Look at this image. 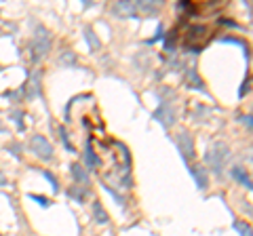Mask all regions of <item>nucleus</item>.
Returning a JSON list of instances; mask_svg holds the SVG:
<instances>
[{
    "label": "nucleus",
    "mask_w": 253,
    "mask_h": 236,
    "mask_svg": "<svg viewBox=\"0 0 253 236\" xmlns=\"http://www.w3.org/2000/svg\"><path fill=\"white\" fill-rule=\"evenodd\" d=\"M228 158H230V148L224 144V141H213V144L207 148V152H205V162L209 164V169L213 171L215 175L224 173Z\"/></svg>",
    "instance_id": "f257e3e1"
},
{
    "label": "nucleus",
    "mask_w": 253,
    "mask_h": 236,
    "mask_svg": "<svg viewBox=\"0 0 253 236\" xmlns=\"http://www.w3.org/2000/svg\"><path fill=\"white\" fill-rule=\"evenodd\" d=\"M51 34H49V30L45 26H36V30H34V38H32V45H30V53H32V61L38 63L42 61L45 57L49 55V51H51Z\"/></svg>",
    "instance_id": "f03ea898"
},
{
    "label": "nucleus",
    "mask_w": 253,
    "mask_h": 236,
    "mask_svg": "<svg viewBox=\"0 0 253 236\" xmlns=\"http://www.w3.org/2000/svg\"><path fill=\"white\" fill-rule=\"evenodd\" d=\"M171 97H173V93L169 89L160 91V105H158V110L154 112V118H156L165 129H169L175 123V110H173V104L169 102Z\"/></svg>",
    "instance_id": "7ed1b4c3"
},
{
    "label": "nucleus",
    "mask_w": 253,
    "mask_h": 236,
    "mask_svg": "<svg viewBox=\"0 0 253 236\" xmlns=\"http://www.w3.org/2000/svg\"><path fill=\"white\" fill-rule=\"evenodd\" d=\"M175 146H177L179 154H181V160H184L186 164H190V160L194 158V152H196V144H194V137L190 135L188 131H181L173 137Z\"/></svg>",
    "instance_id": "20e7f679"
},
{
    "label": "nucleus",
    "mask_w": 253,
    "mask_h": 236,
    "mask_svg": "<svg viewBox=\"0 0 253 236\" xmlns=\"http://www.w3.org/2000/svg\"><path fill=\"white\" fill-rule=\"evenodd\" d=\"M30 150H32V154L40 160H45V162L53 160V146L49 144V139L42 137V135H34V137L30 139Z\"/></svg>",
    "instance_id": "39448f33"
},
{
    "label": "nucleus",
    "mask_w": 253,
    "mask_h": 236,
    "mask_svg": "<svg viewBox=\"0 0 253 236\" xmlns=\"http://www.w3.org/2000/svg\"><path fill=\"white\" fill-rule=\"evenodd\" d=\"M112 13L116 17H123V19H135L137 17V9H135V2H129V0H118V2L112 6Z\"/></svg>",
    "instance_id": "423d86ee"
},
{
    "label": "nucleus",
    "mask_w": 253,
    "mask_h": 236,
    "mask_svg": "<svg viewBox=\"0 0 253 236\" xmlns=\"http://www.w3.org/2000/svg\"><path fill=\"white\" fill-rule=\"evenodd\" d=\"M24 95L27 99H36L40 95V72H34L30 76V80L24 84Z\"/></svg>",
    "instance_id": "0eeeda50"
},
{
    "label": "nucleus",
    "mask_w": 253,
    "mask_h": 236,
    "mask_svg": "<svg viewBox=\"0 0 253 236\" xmlns=\"http://www.w3.org/2000/svg\"><path fill=\"white\" fill-rule=\"evenodd\" d=\"M190 175H192V180L199 185V190H205L207 184H209V171H205V167H201V164H192L190 167Z\"/></svg>",
    "instance_id": "6e6552de"
},
{
    "label": "nucleus",
    "mask_w": 253,
    "mask_h": 236,
    "mask_svg": "<svg viewBox=\"0 0 253 236\" xmlns=\"http://www.w3.org/2000/svg\"><path fill=\"white\" fill-rule=\"evenodd\" d=\"M135 9H137V17H148V15H156V11L160 9V2L156 0H142V2H135Z\"/></svg>",
    "instance_id": "1a4fd4ad"
},
{
    "label": "nucleus",
    "mask_w": 253,
    "mask_h": 236,
    "mask_svg": "<svg viewBox=\"0 0 253 236\" xmlns=\"http://www.w3.org/2000/svg\"><path fill=\"white\" fill-rule=\"evenodd\" d=\"M91 213H93V221H95V224H100V226H105L110 221L108 211L103 209V205L100 203V200H95V203H93V207H91Z\"/></svg>",
    "instance_id": "9d476101"
},
{
    "label": "nucleus",
    "mask_w": 253,
    "mask_h": 236,
    "mask_svg": "<svg viewBox=\"0 0 253 236\" xmlns=\"http://www.w3.org/2000/svg\"><path fill=\"white\" fill-rule=\"evenodd\" d=\"M70 173H72L76 185H87L89 184V173L82 169V164L72 162V164H70Z\"/></svg>",
    "instance_id": "9b49d317"
},
{
    "label": "nucleus",
    "mask_w": 253,
    "mask_h": 236,
    "mask_svg": "<svg viewBox=\"0 0 253 236\" xmlns=\"http://www.w3.org/2000/svg\"><path fill=\"white\" fill-rule=\"evenodd\" d=\"M186 82H188L190 89H196V91L207 93V91H205V84H202L201 76H199V72H196L194 68H188V70H186Z\"/></svg>",
    "instance_id": "f8f14e48"
},
{
    "label": "nucleus",
    "mask_w": 253,
    "mask_h": 236,
    "mask_svg": "<svg viewBox=\"0 0 253 236\" xmlns=\"http://www.w3.org/2000/svg\"><path fill=\"white\" fill-rule=\"evenodd\" d=\"M230 175L234 177L238 184H243L247 190H251V177H249V173H247V171H245L243 167H232V169H230Z\"/></svg>",
    "instance_id": "ddd939ff"
},
{
    "label": "nucleus",
    "mask_w": 253,
    "mask_h": 236,
    "mask_svg": "<svg viewBox=\"0 0 253 236\" xmlns=\"http://www.w3.org/2000/svg\"><path fill=\"white\" fill-rule=\"evenodd\" d=\"M84 40H87V45H89L91 51H97V49H101V40L97 38V34L93 32V27H91V26L84 27Z\"/></svg>",
    "instance_id": "4468645a"
},
{
    "label": "nucleus",
    "mask_w": 253,
    "mask_h": 236,
    "mask_svg": "<svg viewBox=\"0 0 253 236\" xmlns=\"http://www.w3.org/2000/svg\"><path fill=\"white\" fill-rule=\"evenodd\" d=\"M87 194H89V190L84 188V185H72V188H68V196L72 198V200H76L78 205H82V203H84V198H87Z\"/></svg>",
    "instance_id": "2eb2a0df"
},
{
    "label": "nucleus",
    "mask_w": 253,
    "mask_h": 236,
    "mask_svg": "<svg viewBox=\"0 0 253 236\" xmlns=\"http://www.w3.org/2000/svg\"><path fill=\"white\" fill-rule=\"evenodd\" d=\"M84 158H87V167L89 169L100 167V158H97L95 150H93V146H91V139L87 141V148H84Z\"/></svg>",
    "instance_id": "dca6fc26"
},
{
    "label": "nucleus",
    "mask_w": 253,
    "mask_h": 236,
    "mask_svg": "<svg viewBox=\"0 0 253 236\" xmlns=\"http://www.w3.org/2000/svg\"><path fill=\"white\" fill-rule=\"evenodd\" d=\"M59 66H66V68L76 66V55L72 51H63L61 57H59Z\"/></svg>",
    "instance_id": "f3484780"
},
{
    "label": "nucleus",
    "mask_w": 253,
    "mask_h": 236,
    "mask_svg": "<svg viewBox=\"0 0 253 236\" xmlns=\"http://www.w3.org/2000/svg\"><path fill=\"white\" fill-rule=\"evenodd\" d=\"M234 230L238 232V236H253L251 234V226L247 224V221H238V219H234Z\"/></svg>",
    "instance_id": "a211bd4d"
},
{
    "label": "nucleus",
    "mask_w": 253,
    "mask_h": 236,
    "mask_svg": "<svg viewBox=\"0 0 253 236\" xmlns=\"http://www.w3.org/2000/svg\"><path fill=\"white\" fill-rule=\"evenodd\" d=\"M9 118L15 120L17 131H24V129H25V125H24V112H21V110H11L9 112Z\"/></svg>",
    "instance_id": "6ab92c4d"
},
{
    "label": "nucleus",
    "mask_w": 253,
    "mask_h": 236,
    "mask_svg": "<svg viewBox=\"0 0 253 236\" xmlns=\"http://www.w3.org/2000/svg\"><path fill=\"white\" fill-rule=\"evenodd\" d=\"M38 173H40L42 177H45V180H47L49 184H51V188H53V192H59V184H57V177H55V175L51 173V171H45V169H40V171H38Z\"/></svg>",
    "instance_id": "aec40b11"
},
{
    "label": "nucleus",
    "mask_w": 253,
    "mask_h": 236,
    "mask_svg": "<svg viewBox=\"0 0 253 236\" xmlns=\"http://www.w3.org/2000/svg\"><path fill=\"white\" fill-rule=\"evenodd\" d=\"M30 198L34 200V203H38L40 207H45V209H49V207H51V200H49L47 196H40V194H30Z\"/></svg>",
    "instance_id": "412c9836"
},
{
    "label": "nucleus",
    "mask_w": 253,
    "mask_h": 236,
    "mask_svg": "<svg viewBox=\"0 0 253 236\" xmlns=\"http://www.w3.org/2000/svg\"><path fill=\"white\" fill-rule=\"evenodd\" d=\"M59 137H61V141H63V146H66L68 150H74V146L70 144V137H68V133H66V129L63 127H59Z\"/></svg>",
    "instance_id": "4be33fe9"
},
{
    "label": "nucleus",
    "mask_w": 253,
    "mask_h": 236,
    "mask_svg": "<svg viewBox=\"0 0 253 236\" xmlns=\"http://www.w3.org/2000/svg\"><path fill=\"white\" fill-rule=\"evenodd\" d=\"M163 34H165V27H163V26H158V27H156V34H154V38H152L150 42H156V40H160V38H163Z\"/></svg>",
    "instance_id": "5701e85b"
},
{
    "label": "nucleus",
    "mask_w": 253,
    "mask_h": 236,
    "mask_svg": "<svg viewBox=\"0 0 253 236\" xmlns=\"http://www.w3.org/2000/svg\"><path fill=\"white\" fill-rule=\"evenodd\" d=\"M249 93V76H247V80H243V87H241V91H238V95H247Z\"/></svg>",
    "instance_id": "b1692460"
},
{
    "label": "nucleus",
    "mask_w": 253,
    "mask_h": 236,
    "mask_svg": "<svg viewBox=\"0 0 253 236\" xmlns=\"http://www.w3.org/2000/svg\"><path fill=\"white\" fill-rule=\"evenodd\" d=\"M6 150H11V152H15V158H21V150H19V146H15V144H9L6 146Z\"/></svg>",
    "instance_id": "393cba45"
},
{
    "label": "nucleus",
    "mask_w": 253,
    "mask_h": 236,
    "mask_svg": "<svg viewBox=\"0 0 253 236\" xmlns=\"http://www.w3.org/2000/svg\"><path fill=\"white\" fill-rule=\"evenodd\" d=\"M241 120H243V125H245V127H247L249 131H251V114H247V116H243Z\"/></svg>",
    "instance_id": "a878e982"
},
{
    "label": "nucleus",
    "mask_w": 253,
    "mask_h": 236,
    "mask_svg": "<svg viewBox=\"0 0 253 236\" xmlns=\"http://www.w3.org/2000/svg\"><path fill=\"white\" fill-rule=\"evenodd\" d=\"M0 185H6V177H4L2 171H0Z\"/></svg>",
    "instance_id": "bb28decb"
}]
</instances>
